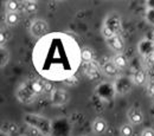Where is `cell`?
<instances>
[{"label":"cell","mask_w":154,"mask_h":136,"mask_svg":"<svg viewBox=\"0 0 154 136\" xmlns=\"http://www.w3.org/2000/svg\"><path fill=\"white\" fill-rule=\"evenodd\" d=\"M48 31H49V25L45 20L36 19L32 21L31 27H30V32L33 37H36V38L43 37L48 33Z\"/></svg>","instance_id":"obj_1"},{"label":"cell","mask_w":154,"mask_h":136,"mask_svg":"<svg viewBox=\"0 0 154 136\" xmlns=\"http://www.w3.org/2000/svg\"><path fill=\"white\" fill-rule=\"evenodd\" d=\"M107 29H109L110 31H113L115 35H119V32L121 31V18L119 14L116 13H110L108 14V17L106 18L104 25Z\"/></svg>","instance_id":"obj_2"},{"label":"cell","mask_w":154,"mask_h":136,"mask_svg":"<svg viewBox=\"0 0 154 136\" xmlns=\"http://www.w3.org/2000/svg\"><path fill=\"white\" fill-rule=\"evenodd\" d=\"M35 96L36 95L32 92L31 88L29 86V83L20 86L18 92H17V97L21 103H31L35 99Z\"/></svg>","instance_id":"obj_3"},{"label":"cell","mask_w":154,"mask_h":136,"mask_svg":"<svg viewBox=\"0 0 154 136\" xmlns=\"http://www.w3.org/2000/svg\"><path fill=\"white\" fill-rule=\"evenodd\" d=\"M127 117L132 125H137L143 122V114L139 108H131L127 113Z\"/></svg>","instance_id":"obj_4"},{"label":"cell","mask_w":154,"mask_h":136,"mask_svg":"<svg viewBox=\"0 0 154 136\" xmlns=\"http://www.w3.org/2000/svg\"><path fill=\"white\" fill-rule=\"evenodd\" d=\"M51 99H52V104L55 105H62V104H65L69 99V95L65 90H62V89H57L54 91L52 96H51Z\"/></svg>","instance_id":"obj_5"},{"label":"cell","mask_w":154,"mask_h":136,"mask_svg":"<svg viewBox=\"0 0 154 136\" xmlns=\"http://www.w3.org/2000/svg\"><path fill=\"white\" fill-rule=\"evenodd\" d=\"M107 44L112 50H114L116 52H121L125 47V41L120 35H115L114 37L107 39Z\"/></svg>","instance_id":"obj_6"},{"label":"cell","mask_w":154,"mask_h":136,"mask_svg":"<svg viewBox=\"0 0 154 136\" xmlns=\"http://www.w3.org/2000/svg\"><path fill=\"white\" fill-rule=\"evenodd\" d=\"M102 72L108 77H116L119 75V69L115 66L113 62H107L102 65Z\"/></svg>","instance_id":"obj_7"},{"label":"cell","mask_w":154,"mask_h":136,"mask_svg":"<svg viewBox=\"0 0 154 136\" xmlns=\"http://www.w3.org/2000/svg\"><path fill=\"white\" fill-rule=\"evenodd\" d=\"M93 130H94V133L97 134V135L103 134L107 130V122L103 118L97 117L96 119L94 121V123H93Z\"/></svg>","instance_id":"obj_8"},{"label":"cell","mask_w":154,"mask_h":136,"mask_svg":"<svg viewBox=\"0 0 154 136\" xmlns=\"http://www.w3.org/2000/svg\"><path fill=\"white\" fill-rule=\"evenodd\" d=\"M112 62L115 64V66L117 69H125V68H127V65H128V60L126 58V56H123L122 53L115 55V56L113 57V60H112Z\"/></svg>","instance_id":"obj_9"},{"label":"cell","mask_w":154,"mask_h":136,"mask_svg":"<svg viewBox=\"0 0 154 136\" xmlns=\"http://www.w3.org/2000/svg\"><path fill=\"white\" fill-rule=\"evenodd\" d=\"M93 58H94V53H93V50L90 47H83L81 50V60L83 63H91L93 62Z\"/></svg>","instance_id":"obj_10"},{"label":"cell","mask_w":154,"mask_h":136,"mask_svg":"<svg viewBox=\"0 0 154 136\" xmlns=\"http://www.w3.org/2000/svg\"><path fill=\"white\" fill-rule=\"evenodd\" d=\"M29 86L31 88V90H32V92H33L35 95L42 94V92L44 91V82H40L38 79L31 80V82L29 83Z\"/></svg>","instance_id":"obj_11"},{"label":"cell","mask_w":154,"mask_h":136,"mask_svg":"<svg viewBox=\"0 0 154 136\" xmlns=\"http://www.w3.org/2000/svg\"><path fill=\"white\" fill-rule=\"evenodd\" d=\"M5 21L8 26H16L19 21V13L18 12H7Z\"/></svg>","instance_id":"obj_12"},{"label":"cell","mask_w":154,"mask_h":136,"mask_svg":"<svg viewBox=\"0 0 154 136\" xmlns=\"http://www.w3.org/2000/svg\"><path fill=\"white\" fill-rule=\"evenodd\" d=\"M132 82H133L134 84H136V85H142V84L146 82V74H145V71L137 70L134 75H133Z\"/></svg>","instance_id":"obj_13"},{"label":"cell","mask_w":154,"mask_h":136,"mask_svg":"<svg viewBox=\"0 0 154 136\" xmlns=\"http://www.w3.org/2000/svg\"><path fill=\"white\" fill-rule=\"evenodd\" d=\"M37 10H38V4L36 1H26L24 4V11L27 14H33L37 12Z\"/></svg>","instance_id":"obj_14"},{"label":"cell","mask_w":154,"mask_h":136,"mask_svg":"<svg viewBox=\"0 0 154 136\" xmlns=\"http://www.w3.org/2000/svg\"><path fill=\"white\" fill-rule=\"evenodd\" d=\"M122 86H126V88L129 90V88H131V82H129L128 78L122 77L117 80V83H116V90H117V92H121Z\"/></svg>","instance_id":"obj_15"},{"label":"cell","mask_w":154,"mask_h":136,"mask_svg":"<svg viewBox=\"0 0 154 136\" xmlns=\"http://www.w3.org/2000/svg\"><path fill=\"white\" fill-rule=\"evenodd\" d=\"M120 135L121 136H132L133 135V125L131 123L123 124L120 128Z\"/></svg>","instance_id":"obj_16"},{"label":"cell","mask_w":154,"mask_h":136,"mask_svg":"<svg viewBox=\"0 0 154 136\" xmlns=\"http://www.w3.org/2000/svg\"><path fill=\"white\" fill-rule=\"evenodd\" d=\"M20 8L19 2L16 0H8L6 2V10L7 12H18Z\"/></svg>","instance_id":"obj_17"},{"label":"cell","mask_w":154,"mask_h":136,"mask_svg":"<svg viewBox=\"0 0 154 136\" xmlns=\"http://www.w3.org/2000/svg\"><path fill=\"white\" fill-rule=\"evenodd\" d=\"M0 57H1V66H5V65L8 63V59H10L8 51H7V50H5V49H1Z\"/></svg>","instance_id":"obj_18"},{"label":"cell","mask_w":154,"mask_h":136,"mask_svg":"<svg viewBox=\"0 0 154 136\" xmlns=\"http://www.w3.org/2000/svg\"><path fill=\"white\" fill-rule=\"evenodd\" d=\"M101 32H102L103 37L106 38V40H107V39H109V38H112V37H114V36H115V33H114L113 31H110L109 29H107L106 26H103V27H102Z\"/></svg>","instance_id":"obj_19"},{"label":"cell","mask_w":154,"mask_h":136,"mask_svg":"<svg viewBox=\"0 0 154 136\" xmlns=\"http://www.w3.org/2000/svg\"><path fill=\"white\" fill-rule=\"evenodd\" d=\"M54 84L50 82H44V92L48 94H54Z\"/></svg>","instance_id":"obj_20"},{"label":"cell","mask_w":154,"mask_h":136,"mask_svg":"<svg viewBox=\"0 0 154 136\" xmlns=\"http://www.w3.org/2000/svg\"><path fill=\"white\" fill-rule=\"evenodd\" d=\"M141 136H154V130L151 129V128H147V129H145V130L142 131Z\"/></svg>","instance_id":"obj_21"},{"label":"cell","mask_w":154,"mask_h":136,"mask_svg":"<svg viewBox=\"0 0 154 136\" xmlns=\"http://www.w3.org/2000/svg\"><path fill=\"white\" fill-rule=\"evenodd\" d=\"M147 60H148L151 64H153L154 63V51H152L151 53H148V56H147Z\"/></svg>","instance_id":"obj_22"},{"label":"cell","mask_w":154,"mask_h":136,"mask_svg":"<svg viewBox=\"0 0 154 136\" xmlns=\"http://www.w3.org/2000/svg\"><path fill=\"white\" fill-rule=\"evenodd\" d=\"M148 91H149V94L154 96V82H152L149 85H148Z\"/></svg>","instance_id":"obj_23"}]
</instances>
